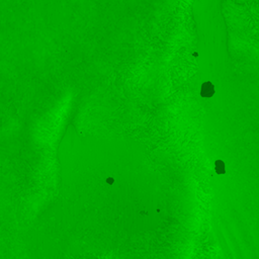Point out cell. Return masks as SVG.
<instances>
[{
  "label": "cell",
  "mask_w": 259,
  "mask_h": 259,
  "mask_svg": "<svg viewBox=\"0 0 259 259\" xmlns=\"http://www.w3.org/2000/svg\"><path fill=\"white\" fill-rule=\"evenodd\" d=\"M215 94V87L211 82H205L202 85V90H201V95L205 98L211 97Z\"/></svg>",
  "instance_id": "obj_1"
},
{
  "label": "cell",
  "mask_w": 259,
  "mask_h": 259,
  "mask_svg": "<svg viewBox=\"0 0 259 259\" xmlns=\"http://www.w3.org/2000/svg\"><path fill=\"white\" fill-rule=\"evenodd\" d=\"M215 168H216V172L218 174H224L225 173V163L222 160H218L215 164Z\"/></svg>",
  "instance_id": "obj_2"
},
{
  "label": "cell",
  "mask_w": 259,
  "mask_h": 259,
  "mask_svg": "<svg viewBox=\"0 0 259 259\" xmlns=\"http://www.w3.org/2000/svg\"><path fill=\"white\" fill-rule=\"evenodd\" d=\"M113 178H111V177H110V178H107V183L108 184H113Z\"/></svg>",
  "instance_id": "obj_3"
}]
</instances>
